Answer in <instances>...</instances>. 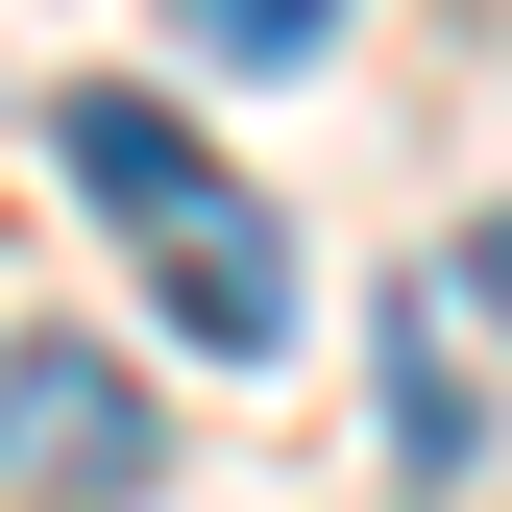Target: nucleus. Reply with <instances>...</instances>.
<instances>
[{
  "label": "nucleus",
  "instance_id": "obj_1",
  "mask_svg": "<svg viewBox=\"0 0 512 512\" xmlns=\"http://www.w3.org/2000/svg\"><path fill=\"white\" fill-rule=\"evenodd\" d=\"M49 171H74V196L147 244V293H171V342H196V366H269V342H293V220L244 196V171H220L171 98L74 74V98H49Z\"/></svg>",
  "mask_w": 512,
  "mask_h": 512
},
{
  "label": "nucleus",
  "instance_id": "obj_2",
  "mask_svg": "<svg viewBox=\"0 0 512 512\" xmlns=\"http://www.w3.org/2000/svg\"><path fill=\"white\" fill-rule=\"evenodd\" d=\"M147 464H171V415H147V366H122V342H74V317L0 342V512H122Z\"/></svg>",
  "mask_w": 512,
  "mask_h": 512
},
{
  "label": "nucleus",
  "instance_id": "obj_3",
  "mask_svg": "<svg viewBox=\"0 0 512 512\" xmlns=\"http://www.w3.org/2000/svg\"><path fill=\"white\" fill-rule=\"evenodd\" d=\"M391 464H415V488H464V464H488V391L439 366V317H391Z\"/></svg>",
  "mask_w": 512,
  "mask_h": 512
},
{
  "label": "nucleus",
  "instance_id": "obj_4",
  "mask_svg": "<svg viewBox=\"0 0 512 512\" xmlns=\"http://www.w3.org/2000/svg\"><path fill=\"white\" fill-rule=\"evenodd\" d=\"M171 25H196V49H220V74H293V49H317V25H342V0H171Z\"/></svg>",
  "mask_w": 512,
  "mask_h": 512
},
{
  "label": "nucleus",
  "instance_id": "obj_5",
  "mask_svg": "<svg viewBox=\"0 0 512 512\" xmlns=\"http://www.w3.org/2000/svg\"><path fill=\"white\" fill-rule=\"evenodd\" d=\"M439 293H464V317H488V342H512V196L464 220V269H439Z\"/></svg>",
  "mask_w": 512,
  "mask_h": 512
}]
</instances>
